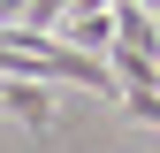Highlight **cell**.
I'll return each instance as SVG.
<instances>
[{
  "mask_svg": "<svg viewBox=\"0 0 160 153\" xmlns=\"http://www.w3.org/2000/svg\"><path fill=\"white\" fill-rule=\"evenodd\" d=\"M69 46H76V54H107V46H114L107 8H69Z\"/></svg>",
  "mask_w": 160,
  "mask_h": 153,
  "instance_id": "7a4b0ae2",
  "label": "cell"
},
{
  "mask_svg": "<svg viewBox=\"0 0 160 153\" xmlns=\"http://www.w3.org/2000/svg\"><path fill=\"white\" fill-rule=\"evenodd\" d=\"M0 107H15L38 138H53V92H46V84H31V76H0Z\"/></svg>",
  "mask_w": 160,
  "mask_h": 153,
  "instance_id": "6da1fadb",
  "label": "cell"
}]
</instances>
